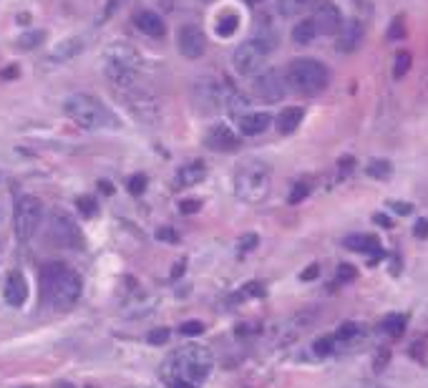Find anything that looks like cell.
<instances>
[{
  "label": "cell",
  "instance_id": "cell-1",
  "mask_svg": "<svg viewBox=\"0 0 428 388\" xmlns=\"http://www.w3.org/2000/svg\"><path fill=\"white\" fill-rule=\"evenodd\" d=\"M81 278L64 262H48L41 270V293L56 313H66L81 298Z\"/></svg>",
  "mask_w": 428,
  "mask_h": 388
},
{
  "label": "cell",
  "instance_id": "cell-2",
  "mask_svg": "<svg viewBox=\"0 0 428 388\" xmlns=\"http://www.w3.org/2000/svg\"><path fill=\"white\" fill-rule=\"evenodd\" d=\"M64 114L81 129H88V131H106V129L119 127V119H116L114 111L101 104L96 96H88V93L69 96L64 101Z\"/></svg>",
  "mask_w": 428,
  "mask_h": 388
},
{
  "label": "cell",
  "instance_id": "cell-3",
  "mask_svg": "<svg viewBox=\"0 0 428 388\" xmlns=\"http://www.w3.org/2000/svg\"><path fill=\"white\" fill-rule=\"evenodd\" d=\"M212 365H214V360H212V353H209L207 348L186 346V348H182V351H177V353L169 358L167 381H169V386H172V383H177V381H184V383H191V386L197 388L199 383L209 376Z\"/></svg>",
  "mask_w": 428,
  "mask_h": 388
},
{
  "label": "cell",
  "instance_id": "cell-4",
  "mask_svg": "<svg viewBox=\"0 0 428 388\" xmlns=\"http://www.w3.org/2000/svg\"><path fill=\"white\" fill-rule=\"evenodd\" d=\"M234 194L247 204H260L270 194V167L257 159H247L234 172Z\"/></svg>",
  "mask_w": 428,
  "mask_h": 388
},
{
  "label": "cell",
  "instance_id": "cell-5",
  "mask_svg": "<svg viewBox=\"0 0 428 388\" xmlns=\"http://www.w3.org/2000/svg\"><path fill=\"white\" fill-rule=\"evenodd\" d=\"M330 81V71L315 58H295L285 69V83L297 93H320Z\"/></svg>",
  "mask_w": 428,
  "mask_h": 388
},
{
  "label": "cell",
  "instance_id": "cell-6",
  "mask_svg": "<svg viewBox=\"0 0 428 388\" xmlns=\"http://www.w3.org/2000/svg\"><path fill=\"white\" fill-rule=\"evenodd\" d=\"M48 237L56 247L64 249H81L83 247V235L81 227L76 225V220L64 212V209H53L48 217Z\"/></svg>",
  "mask_w": 428,
  "mask_h": 388
},
{
  "label": "cell",
  "instance_id": "cell-7",
  "mask_svg": "<svg viewBox=\"0 0 428 388\" xmlns=\"http://www.w3.org/2000/svg\"><path fill=\"white\" fill-rule=\"evenodd\" d=\"M43 220V202L33 194H20L16 199V232L20 240H30Z\"/></svg>",
  "mask_w": 428,
  "mask_h": 388
},
{
  "label": "cell",
  "instance_id": "cell-8",
  "mask_svg": "<svg viewBox=\"0 0 428 388\" xmlns=\"http://www.w3.org/2000/svg\"><path fill=\"white\" fill-rule=\"evenodd\" d=\"M252 91L260 101H267V104H278V101L285 99V93H287V83H285V74L280 71H265L255 78L252 83Z\"/></svg>",
  "mask_w": 428,
  "mask_h": 388
},
{
  "label": "cell",
  "instance_id": "cell-9",
  "mask_svg": "<svg viewBox=\"0 0 428 388\" xmlns=\"http://www.w3.org/2000/svg\"><path fill=\"white\" fill-rule=\"evenodd\" d=\"M230 81H202L194 88V104L204 114H217L225 109V93Z\"/></svg>",
  "mask_w": 428,
  "mask_h": 388
},
{
  "label": "cell",
  "instance_id": "cell-10",
  "mask_svg": "<svg viewBox=\"0 0 428 388\" xmlns=\"http://www.w3.org/2000/svg\"><path fill=\"white\" fill-rule=\"evenodd\" d=\"M265 48H260L255 41H244L239 43L234 56H232V64H234V71L239 76H255L265 66Z\"/></svg>",
  "mask_w": 428,
  "mask_h": 388
},
{
  "label": "cell",
  "instance_id": "cell-11",
  "mask_svg": "<svg viewBox=\"0 0 428 388\" xmlns=\"http://www.w3.org/2000/svg\"><path fill=\"white\" fill-rule=\"evenodd\" d=\"M104 64H114V66H121L126 71H133V74H141L144 71V56H141L131 43H111L109 48L104 51Z\"/></svg>",
  "mask_w": 428,
  "mask_h": 388
},
{
  "label": "cell",
  "instance_id": "cell-12",
  "mask_svg": "<svg viewBox=\"0 0 428 388\" xmlns=\"http://www.w3.org/2000/svg\"><path fill=\"white\" fill-rule=\"evenodd\" d=\"M177 46L179 53L189 61H197L207 51V35L199 25H182L179 33H177Z\"/></svg>",
  "mask_w": 428,
  "mask_h": 388
},
{
  "label": "cell",
  "instance_id": "cell-13",
  "mask_svg": "<svg viewBox=\"0 0 428 388\" xmlns=\"http://www.w3.org/2000/svg\"><path fill=\"white\" fill-rule=\"evenodd\" d=\"M313 23L318 28V33L333 35L340 30L343 25V13L338 6H333L330 0H318V6L313 11Z\"/></svg>",
  "mask_w": 428,
  "mask_h": 388
},
{
  "label": "cell",
  "instance_id": "cell-14",
  "mask_svg": "<svg viewBox=\"0 0 428 388\" xmlns=\"http://www.w3.org/2000/svg\"><path fill=\"white\" fill-rule=\"evenodd\" d=\"M204 144H207L209 149H214V151H234L239 146V139H237V134L232 131L230 127H225V124H217V127H212L207 131V139H204Z\"/></svg>",
  "mask_w": 428,
  "mask_h": 388
},
{
  "label": "cell",
  "instance_id": "cell-15",
  "mask_svg": "<svg viewBox=\"0 0 428 388\" xmlns=\"http://www.w3.org/2000/svg\"><path fill=\"white\" fill-rule=\"evenodd\" d=\"M363 23L360 20H343L340 30H338V48L343 53H353L363 43Z\"/></svg>",
  "mask_w": 428,
  "mask_h": 388
},
{
  "label": "cell",
  "instance_id": "cell-16",
  "mask_svg": "<svg viewBox=\"0 0 428 388\" xmlns=\"http://www.w3.org/2000/svg\"><path fill=\"white\" fill-rule=\"evenodd\" d=\"M6 302L11 307H20L28 298V283H25L23 273H18V270H11L6 278Z\"/></svg>",
  "mask_w": 428,
  "mask_h": 388
},
{
  "label": "cell",
  "instance_id": "cell-17",
  "mask_svg": "<svg viewBox=\"0 0 428 388\" xmlns=\"http://www.w3.org/2000/svg\"><path fill=\"white\" fill-rule=\"evenodd\" d=\"M133 20H136V28L144 35H149V38H164V33H167L164 18L154 11H139Z\"/></svg>",
  "mask_w": 428,
  "mask_h": 388
},
{
  "label": "cell",
  "instance_id": "cell-18",
  "mask_svg": "<svg viewBox=\"0 0 428 388\" xmlns=\"http://www.w3.org/2000/svg\"><path fill=\"white\" fill-rule=\"evenodd\" d=\"M207 177V164L202 162V159H194V162L184 164V167L177 172V177H174V187H194L199 184V182Z\"/></svg>",
  "mask_w": 428,
  "mask_h": 388
},
{
  "label": "cell",
  "instance_id": "cell-19",
  "mask_svg": "<svg viewBox=\"0 0 428 388\" xmlns=\"http://www.w3.org/2000/svg\"><path fill=\"white\" fill-rule=\"evenodd\" d=\"M272 124L270 114H262V111H252V114H242L239 116V131L244 136H257V134L267 131Z\"/></svg>",
  "mask_w": 428,
  "mask_h": 388
},
{
  "label": "cell",
  "instance_id": "cell-20",
  "mask_svg": "<svg viewBox=\"0 0 428 388\" xmlns=\"http://www.w3.org/2000/svg\"><path fill=\"white\" fill-rule=\"evenodd\" d=\"M83 48H86V41H83L81 35H71V38H64V43H58V46L53 48L51 58L53 61H71V58L78 56Z\"/></svg>",
  "mask_w": 428,
  "mask_h": 388
},
{
  "label": "cell",
  "instance_id": "cell-21",
  "mask_svg": "<svg viewBox=\"0 0 428 388\" xmlns=\"http://www.w3.org/2000/svg\"><path fill=\"white\" fill-rule=\"evenodd\" d=\"M302 119H305V109H300V106H287V109L280 111L278 116V131L292 134L302 124Z\"/></svg>",
  "mask_w": 428,
  "mask_h": 388
},
{
  "label": "cell",
  "instance_id": "cell-22",
  "mask_svg": "<svg viewBox=\"0 0 428 388\" xmlns=\"http://www.w3.org/2000/svg\"><path fill=\"white\" fill-rule=\"evenodd\" d=\"M345 247L353 252H365V255L381 252V242L376 235H350V237H345Z\"/></svg>",
  "mask_w": 428,
  "mask_h": 388
},
{
  "label": "cell",
  "instance_id": "cell-23",
  "mask_svg": "<svg viewBox=\"0 0 428 388\" xmlns=\"http://www.w3.org/2000/svg\"><path fill=\"white\" fill-rule=\"evenodd\" d=\"M318 0H278V11L285 18H297L305 16V13H313Z\"/></svg>",
  "mask_w": 428,
  "mask_h": 388
},
{
  "label": "cell",
  "instance_id": "cell-24",
  "mask_svg": "<svg viewBox=\"0 0 428 388\" xmlns=\"http://www.w3.org/2000/svg\"><path fill=\"white\" fill-rule=\"evenodd\" d=\"M318 28H315L313 18H305V20H300V23L292 28V41L300 43V46H307V43H313L315 38H318Z\"/></svg>",
  "mask_w": 428,
  "mask_h": 388
},
{
  "label": "cell",
  "instance_id": "cell-25",
  "mask_svg": "<svg viewBox=\"0 0 428 388\" xmlns=\"http://www.w3.org/2000/svg\"><path fill=\"white\" fill-rule=\"evenodd\" d=\"M335 341H338V346H353V343H358V341H363V328L360 325H355V323H345V325H340L338 328V333H335Z\"/></svg>",
  "mask_w": 428,
  "mask_h": 388
},
{
  "label": "cell",
  "instance_id": "cell-26",
  "mask_svg": "<svg viewBox=\"0 0 428 388\" xmlns=\"http://www.w3.org/2000/svg\"><path fill=\"white\" fill-rule=\"evenodd\" d=\"M405 325H408V318H405V315H400V313L388 315V318L383 320V333H388V336H403Z\"/></svg>",
  "mask_w": 428,
  "mask_h": 388
},
{
  "label": "cell",
  "instance_id": "cell-27",
  "mask_svg": "<svg viewBox=\"0 0 428 388\" xmlns=\"http://www.w3.org/2000/svg\"><path fill=\"white\" fill-rule=\"evenodd\" d=\"M391 172H393V167H391V162H388V159H373V162L365 167V174H368V177H373V180H388V177H391Z\"/></svg>",
  "mask_w": 428,
  "mask_h": 388
},
{
  "label": "cell",
  "instance_id": "cell-28",
  "mask_svg": "<svg viewBox=\"0 0 428 388\" xmlns=\"http://www.w3.org/2000/svg\"><path fill=\"white\" fill-rule=\"evenodd\" d=\"M239 20H237V13H222L220 20H217V33L220 35H232L234 30H237Z\"/></svg>",
  "mask_w": 428,
  "mask_h": 388
},
{
  "label": "cell",
  "instance_id": "cell-29",
  "mask_svg": "<svg viewBox=\"0 0 428 388\" xmlns=\"http://www.w3.org/2000/svg\"><path fill=\"white\" fill-rule=\"evenodd\" d=\"M411 64H413V56L408 51H400L393 61V78H403L408 71H411Z\"/></svg>",
  "mask_w": 428,
  "mask_h": 388
},
{
  "label": "cell",
  "instance_id": "cell-30",
  "mask_svg": "<svg viewBox=\"0 0 428 388\" xmlns=\"http://www.w3.org/2000/svg\"><path fill=\"white\" fill-rule=\"evenodd\" d=\"M43 38H46V33H43V30H28V33H23L20 38H18V48H23V51H30V48L41 46Z\"/></svg>",
  "mask_w": 428,
  "mask_h": 388
},
{
  "label": "cell",
  "instance_id": "cell-31",
  "mask_svg": "<svg viewBox=\"0 0 428 388\" xmlns=\"http://www.w3.org/2000/svg\"><path fill=\"white\" fill-rule=\"evenodd\" d=\"M338 341H335V336H325V338H318V341L313 343V351L318 355H333L338 351Z\"/></svg>",
  "mask_w": 428,
  "mask_h": 388
},
{
  "label": "cell",
  "instance_id": "cell-32",
  "mask_svg": "<svg viewBox=\"0 0 428 388\" xmlns=\"http://www.w3.org/2000/svg\"><path fill=\"white\" fill-rule=\"evenodd\" d=\"M405 38V20H403V16H398L391 23V28H388V41H403Z\"/></svg>",
  "mask_w": 428,
  "mask_h": 388
},
{
  "label": "cell",
  "instance_id": "cell-33",
  "mask_svg": "<svg viewBox=\"0 0 428 388\" xmlns=\"http://www.w3.org/2000/svg\"><path fill=\"white\" fill-rule=\"evenodd\" d=\"M76 204H78V212H81L83 217H93L96 212H99V204H96V199L93 197H81Z\"/></svg>",
  "mask_w": 428,
  "mask_h": 388
},
{
  "label": "cell",
  "instance_id": "cell-34",
  "mask_svg": "<svg viewBox=\"0 0 428 388\" xmlns=\"http://www.w3.org/2000/svg\"><path fill=\"white\" fill-rule=\"evenodd\" d=\"M307 194H310V184H305V182H297V184L292 187V194H290V204L302 202Z\"/></svg>",
  "mask_w": 428,
  "mask_h": 388
},
{
  "label": "cell",
  "instance_id": "cell-35",
  "mask_svg": "<svg viewBox=\"0 0 428 388\" xmlns=\"http://www.w3.org/2000/svg\"><path fill=\"white\" fill-rule=\"evenodd\" d=\"M144 189H146V177L144 174H133L131 180H129V192H131L133 197H139Z\"/></svg>",
  "mask_w": 428,
  "mask_h": 388
},
{
  "label": "cell",
  "instance_id": "cell-36",
  "mask_svg": "<svg viewBox=\"0 0 428 388\" xmlns=\"http://www.w3.org/2000/svg\"><path fill=\"white\" fill-rule=\"evenodd\" d=\"M199 333H204V325L199 323V320H186V323H182V336H199Z\"/></svg>",
  "mask_w": 428,
  "mask_h": 388
},
{
  "label": "cell",
  "instance_id": "cell-37",
  "mask_svg": "<svg viewBox=\"0 0 428 388\" xmlns=\"http://www.w3.org/2000/svg\"><path fill=\"white\" fill-rule=\"evenodd\" d=\"M146 341H149L151 346H164V343L169 341V328H157V331H151L149 336H146Z\"/></svg>",
  "mask_w": 428,
  "mask_h": 388
},
{
  "label": "cell",
  "instance_id": "cell-38",
  "mask_svg": "<svg viewBox=\"0 0 428 388\" xmlns=\"http://www.w3.org/2000/svg\"><path fill=\"white\" fill-rule=\"evenodd\" d=\"M388 360H391V351H388V348H381V351H378V355H376V360H373V371L381 373L383 368L388 365Z\"/></svg>",
  "mask_w": 428,
  "mask_h": 388
},
{
  "label": "cell",
  "instance_id": "cell-39",
  "mask_svg": "<svg viewBox=\"0 0 428 388\" xmlns=\"http://www.w3.org/2000/svg\"><path fill=\"white\" fill-rule=\"evenodd\" d=\"M157 240H162V242H179V235L172 230V227H162V230L157 232Z\"/></svg>",
  "mask_w": 428,
  "mask_h": 388
},
{
  "label": "cell",
  "instance_id": "cell-40",
  "mask_svg": "<svg viewBox=\"0 0 428 388\" xmlns=\"http://www.w3.org/2000/svg\"><path fill=\"white\" fill-rule=\"evenodd\" d=\"M199 207H202L199 199H184V202L179 204V209L184 212V215H194V212H199Z\"/></svg>",
  "mask_w": 428,
  "mask_h": 388
},
{
  "label": "cell",
  "instance_id": "cell-41",
  "mask_svg": "<svg viewBox=\"0 0 428 388\" xmlns=\"http://www.w3.org/2000/svg\"><path fill=\"white\" fill-rule=\"evenodd\" d=\"M413 235L421 240L428 237V220L426 217H421V220H416V225H413Z\"/></svg>",
  "mask_w": 428,
  "mask_h": 388
},
{
  "label": "cell",
  "instance_id": "cell-42",
  "mask_svg": "<svg viewBox=\"0 0 428 388\" xmlns=\"http://www.w3.org/2000/svg\"><path fill=\"white\" fill-rule=\"evenodd\" d=\"M353 278H355V267H350V265L338 267V280H340V283H347V280H353Z\"/></svg>",
  "mask_w": 428,
  "mask_h": 388
},
{
  "label": "cell",
  "instance_id": "cell-43",
  "mask_svg": "<svg viewBox=\"0 0 428 388\" xmlns=\"http://www.w3.org/2000/svg\"><path fill=\"white\" fill-rule=\"evenodd\" d=\"M119 6H121V0H109V3H106V8H104V13H101V20L106 23V20H109V18L116 13V8H119Z\"/></svg>",
  "mask_w": 428,
  "mask_h": 388
},
{
  "label": "cell",
  "instance_id": "cell-44",
  "mask_svg": "<svg viewBox=\"0 0 428 388\" xmlns=\"http://www.w3.org/2000/svg\"><path fill=\"white\" fill-rule=\"evenodd\" d=\"M388 207L396 209L398 215H411V212H413V207L408 202H388Z\"/></svg>",
  "mask_w": 428,
  "mask_h": 388
},
{
  "label": "cell",
  "instance_id": "cell-45",
  "mask_svg": "<svg viewBox=\"0 0 428 388\" xmlns=\"http://www.w3.org/2000/svg\"><path fill=\"white\" fill-rule=\"evenodd\" d=\"M255 245H257V237H255V235H249L247 240H242V242H239V249H242V252H249Z\"/></svg>",
  "mask_w": 428,
  "mask_h": 388
},
{
  "label": "cell",
  "instance_id": "cell-46",
  "mask_svg": "<svg viewBox=\"0 0 428 388\" xmlns=\"http://www.w3.org/2000/svg\"><path fill=\"white\" fill-rule=\"evenodd\" d=\"M318 273H320V267H318V265H310V267L305 270V273L300 275V278H302V280H313V278H318Z\"/></svg>",
  "mask_w": 428,
  "mask_h": 388
},
{
  "label": "cell",
  "instance_id": "cell-47",
  "mask_svg": "<svg viewBox=\"0 0 428 388\" xmlns=\"http://www.w3.org/2000/svg\"><path fill=\"white\" fill-rule=\"evenodd\" d=\"M373 220H376V222H378V225H383V227H391V225H393V222L388 220V217H386V215H376V217H373Z\"/></svg>",
  "mask_w": 428,
  "mask_h": 388
},
{
  "label": "cell",
  "instance_id": "cell-48",
  "mask_svg": "<svg viewBox=\"0 0 428 388\" xmlns=\"http://www.w3.org/2000/svg\"><path fill=\"white\" fill-rule=\"evenodd\" d=\"M99 189L104 192V194H114V187H111L109 182H99Z\"/></svg>",
  "mask_w": 428,
  "mask_h": 388
},
{
  "label": "cell",
  "instance_id": "cell-49",
  "mask_svg": "<svg viewBox=\"0 0 428 388\" xmlns=\"http://www.w3.org/2000/svg\"><path fill=\"white\" fill-rule=\"evenodd\" d=\"M16 74H18V69H16V66H11V69H6L0 76H3V78H13Z\"/></svg>",
  "mask_w": 428,
  "mask_h": 388
},
{
  "label": "cell",
  "instance_id": "cell-50",
  "mask_svg": "<svg viewBox=\"0 0 428 388\" xmlns=\"http://www.w3.org/2000/svg\"><path fill=\"white\" fill-rule=\"evenodd\" d=\"M56 388H76V386H73V383H58Z\"/></svg>",
  "mask_w": 428,
  "mask_h": 388
},
{
  "label": "cell",
  "instance_id": "cell-51",
  "mask_svg": "<svg viewBox=\"0 0 428 388\" xmlns=\"http://www.w3.org/2000/svg\"><path fill=\"white\" fill-rule=\"evenodd\" d=\"M202 3H214V0H202Z\"/></svg>",
  "mask_w": 428,
  "mask_h": 388
},
{
  "label": "cell",
  "instance_id": "cell-52",
  "mask_svg": "<svg viewBox=\"0 0 428 388\" xmlns=\"http://www.w3.org/2000/svg\"><path fill=\"white\" fill-rule=\"evenodd\" d=\"M247 3H257V0H247Z\"/></svg>",
  "mask_w": 428,
  "mask_h": 388
}]
</instances>
